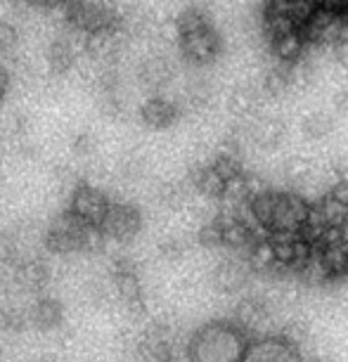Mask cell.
Here are the masks:
<instances>
[{"label": "cell", "instance_id": "obj_19", "mask_svg": "<svg viewBox=\"0 0 348 362\" xmlns=\"http://www.w3.org/2000/svg\"><path fill=\"white\" fill-rule=\"evenodd\" d=\"M199 244L207 249H221L223 247V223L221 218H214L211 223H207L199 230Z\"/></svg>", "mask_w": 348, "mask_h": 362}, {"label": "cell", "instance_id": "obj_21", "mask_svg": "<svg viewBox=\"0 0 348 362\" xmlns=\"http://www.w3.org/2000/svg\"><path fill=\"white\" fill-rule=\"evenodd\" d=\"M286 86H289V76H286L284 71L272 69V71L268 74V76H265V90L272 93V95H277V93L286 90Z\"/></svg>", "mask_w": 348, "mask_h": 362}, {"label": "cell", "instance_id": "obj_29", "mask_svg": "<svg viewBox=\"0 0 348 362\" xmlns=\"http://www.w3.org/2000/svg\"><path fill=\"white\" fill-rule=\"evenodd\" d=\"M40 8H47V10H59L66 5V0H38Z\"/></svg>", "mask_w": 348, "mask_h": 362}, {"label": "cell", "instance_id": "obj_4", "mask_svg": "<svg viewBox=\"0 0 348 362\" xmlns=\"http://www.w3.org/2000/svg\"><path fill=\"white\" fill-rule=\"evenodd\" d=\"M109 206L112 202L107 199V194L91 185H79L71 194V211L91 225H102Z\"/></svg>", "mask_w": 348, "mask_h": 362}, {"label": "cell", "instance_id": "obj_14", "mask_svg": "<svg viewBox=\"0 0 348 362\" xmlns=\"http://www.w3.org/2000/svg\"><path fill=\"white\" fill-rule=\"evenodd\" d=\"M47 277H50V272L40 261H24V263H17L15 268V279L19 286H24V289H40Z\"/></svg>", "mask_w": 348, "mask_h": 362}, {"label": "cell", "instance_id": "obj_18", "mask_svg": "<svg viewBox=\"0 0 348 362\" xmlns=\"http://www.w3.org/2000/svg\"><path fill=\"white\" fill-rule=\"evenodd\" d=\"M258 107V93L251 86L235 88V93L230 95V109L240 116H249Z\"/></svg>", "mask_w": 348, "mask_h": 362}, {"label": "cell", "instance_id": "obj_13", "mask_svg": "<svg viewBox=\"0 0 348 362\" xmlns=\"http://www.w3.org/2000/svg\"><path fill=\"white\" fill-rule=\"evenodd\" d=\"M192 182L197 187V192H202L204 197H211V199H223L225 187H228V180L218 173V168L214 163L204 168H197L192 173Z\"/></svg>", "mask_w": 348, "mask_h": 362}, {"label": "cell", "instance_id": "obj_7", "mask_svg": "<svg viewBox=\"0 0 348 362\" xmlns=\"http://www.w3.org/2000/svg\"><path fill=\"white\" fill-rule=\"evenodd\" d=\"M249 275H251L249 263L225 261L214 270V284H216L218 291L232 293V291H240L242 286L249 282Z\"/></svg>", "mask_w": 348, "mask_h": 362}, {"label": "cell", "instance_id": "obj_2", "mask_svg": "<svg viewBox=\"0 0 348 362\" xmlns=\"http://www.w3.org/2000/svg\"><path fill=\"white\" fill-rule=\"evenodd\" d=\"M180 40V52L187 62L192 64H211L218 59V54L223 50L221 36L214 29V24H207L202 29H195L190 33L178 36Z\"/></svg>", "mask_w": 348, "mask_h": 362}, {"label": "cell", "instance_id": "obj_27", "mask_svg": "<svg viewBox=\"0 0 348 362\" xmlns=\"http://www.w3.org/2000/svg\"><path fill=\"white\" fill-rule=\"evenodd\" d=\"M8 88H10V76H8V71H5V66L0 64V102L8 95Z\"/></svg>", "mask_w": 348, "mask_h": 362}, {"label": "cell", "instance_id": "obj_22", "mask_svg": "<svg viewBox=\"0 0 348 362\" xmlns=\"http://www.w3.org/2000/svg\"><path fill=\"white\" fill-rule=\"evenodd\" d=\"M159 254L161 258H166V261H178L182 256V244L178 239H166V242L159 244Z\"/></svg>", "mask_w": 348, "mask_h": 362}, {"label": "cell", "instance_id": "obj_9", "mask_svg": "<svg viewBox=\"0 0 348 362\" xmlns=\"http://www.w3.org/2000/svg\"><path fill=\"white\" fill-rule=\"evenodd\" d=\"M268 317H270L268 303H265L261 296H249L237 305L235 325H240L244 332H254L268 322Z\"/></svg>", "mask_w": 348, "mask_h": 362}, {"label": "cell", "instance_id": "obj_8", "mask_svg": "<svg viewBox=\"0 0 348 362\" xmlns=\"http://www.w3.org/2000/svg\"><path fill=\"white\" fill-rule=\"evenodd\" d=\"M83 52L81 47L74 43L71 36L52 40L47 47V66L52 74H66L71 71L79 62V54Z\"/></svg>", "mask_w": 348, "mask_h": 362}, {"label": "cell", "instance_id": "obj_20", "mask_svg": "<svg viewBox=\"0 0 348 362\" xmlns=\"http://www.w3.org/2000/svg\"><path fill=\"white\" fill-rule=\"evenodd\" d=\"M17 43H19L17 26L10 24V22H0V52H3V54L15 52Z\"/></svg>", "mask_w": 348, "mask_h": 362}, {"label": "cell", "instance_id": "obj_5", "mask_svg": "<svg viewBox=\"0 0 348 362\" xmlns=\"http://www.w3.org/2000/svg\"><path fill=\"white\" fill-rule=\"evenodd\" d=\"M242 362H303V360L296 351V344H291L284 337H277V339H263L258 344L249 346Z\"/></svg>", "mask_w": 348, "mask_h": 362}, {"label": "cell", "instance_id": "obj_25", "mask_svg": "<svg viewBox=\"0 0 348 362\" xmlns=\"http://www.w3.org/2000/svg\"><path fill=\"white\" fill-rule=\"evenodd\" d=\"M334 47H332V52H334V59H337L339 64H344V66H348V38L346 36H341V38H337L332 43Z\"/></svg>", "mask_w": 348, "mask_h": 362}, {"label": "cell", "instance_id": "obj_12", "mask_svg": "<svg viewBox=\"0 0 348 362\" xmlns=\"http://www.w3.org/2000/svg\"><path fill=\"white\" fill-rule=\"evenodd\" d=\"M286 126L279 119H261L251 128V142L261 149H275L282 145Z\"/></svg>", "mask_w": 348, "mask_h": 362}, {"label": "cell", "instance_id": "obj_15", "mask_svg": "<svg viewBox=\"0 0 348 362\" xmlns=\"http://www.w3.org/2000/svg\"><path fill=\"white\" fill-rule=\"evenodd\" d=\"M334 131V119L327 112H313L301 121V133L308 140H323Z\"/></svg>", "mask_w": 348, "mask_h": 362}, {"label": "cell", "instance_id": "obj_3", "mask_svg": "<svg viewBox=\"0 0 348 362\" xmlns=\"http://www.w3.org/2000/svg\"><path fill=\"white\" fill-rule=\"evenodd\" d=\"M100 228L105 232V237L116 239V242H128L140 232L142 216L131 204H112Z\"/></svg>", "mask_w": 348, "mask_h": 362}, {"label": "cell", "instance_id": "obj_16", "mask_svg": "<svg viewBox=\"0 0 348 362\" xmlns=\"http://www.w3.org/2000/svg\"><path fill=\"white\" fill-rule=\"evenodd\" d=\"M45 249L50 254H71V251H79V235L50 228L45 235Z\"/></svg>", "mask_w": 348, "mask_h": 362}, {"label": "cell", "instance_id": "obj_32", "mask_svg": "<svg viewBox=\"0 0 348 362\" xmlns=\"http://www.w3.org/2000/svg\"><path fill=\"white\" fill-rule=\"evenodd\" d=\"M22 5H29V8H33V5H38V0H19Z\"/></svg>", "mask_w": 348, "mask_h": 362}, {"label": "cell", "instance_id": "obj_11", "mask_svg": "<svg viewBox=\"0 0 348 362\" xmlns=\"http://www.w3.org/2000/svg\"><path fill=\"white\" fill-rule=\"evenodd\" d=\"M29 315H31V325L36 327V329L47 332V329H57V327L62 325L64 310L57 298H40L31 308Z\"/></svg>", "mask_w": 348, "mask_h": 362}, {"label": "cell", "instance_id": "obj_28", "mask_svg": "<svg viewBox=\"0 0 348 362\" xmlns=\"http://www.w3.org/2000/svg\"><path fill=\"white\" fill-rule=\"evenodd\" d=\"M334 107H337L341 114H348V90H341L337 98H334Z\"/></svg>", "mask_w": 348, "mask_h": 362}, {"label": "cell", "instance_id": "obj_23", "mask_svg": "<svg viewBox=\"0 0 348 362\" xmlns=\"http://www.w3.org/2000/svg\"><path fill=\"white\" fill-rule=\"evenodd\" d=\"M71 149H74V154H79V156H88L95 149V140H93V135L91 133H81L76 135V140L71 142Z\"/></svg>", "mask_w": 348, "mask_h": 362}, {"label": "cell", "instance_id": "obj_24", "mask_svg": "<svg viewBox=\"0 0 348 362\" xmlns=\"http://www.w3.org/2000/svg\"><path fill=\"white\" fill-rule=\"evenodd\" d=\"M159 199L161 204H166V206H178L182 202V189L178 185H166V187H161Z\"/></svg>", "mask_w": 348, "mask_h": 362}, {"label": "cell", "instance_id": "obj_30", "mask_svg": "<svg viewBox=\"0 0 348 362\" xmlns=\"http://www.w3.org/2000/svg\"><path fill=\"white\" fill-rule=\"evenodd\" d=\"M31 362H59L57 358H52V355H40V358L31 360Z\"/></svg>", "mask_w": 348, "mask_h": 362}, {"label": "cell", "instance_id": "obj_10", "mask_svg": "<svg viewBox=\"0 0 348 362\" xmlns=\"http://www.w3.org/2000/svg\"><path fill=\"white\" fill-rule=\"evenodd\" d=\"M303 33L298 29H284L272 33V50H275L277 59L282 64H294L303 54Z\"/></svg>", "mask_w": 348, "mask_h": 362}, {"label": "cell", "instance_id": "obj_1", "mask_svg": "<svg viewBox=\"0 0 348 362\" xmlns=\"http://www.w3.org/2000/svg\"><path fill=\"white\" fill-rule=\"evenodd\" d=\"M247 339L240 325H207L190 339L187 353L192 362H242Z\"/></svg>", "mask_w": 348, "mask_h": 362}, {"label": "cell", "instance_id": "obj_31", "mask_svg": "<svg viewBox=\"0 0 348 362\" xmlns=\"http://www.w3.org/2000/svg\"><path fill=\"white\" fill-rule=\"evenodd\" d=\"M306 362H330L327 358H323V355H313V358H308Z\"/></svg>", "mask_w": 348, "mask_h": 362}, {"label": "cell", "instance_id": "obj_17", "mask_svg": "<svg viewBox=\"0 0 348 362\" xmlns=\"http://www.w3.org/2000/svg\"><path fill=\"white\" fill-rule=\"evenodd\" d=\"M140 78L145 81V86H152V88H159L163 83H168L170 78V69H168V62L166 59H147L140 69Z\"/></svg>", "mask_w": 348, "mask_h": 362}, {"label": "cell", "instance_id": "obj_6", "mask_svg": "<svg viewBox=\"0 0 348 362\" xmlns=\"http://www.w3.org/2000/svg\"><path fill=\"white\" fill-rule=\"evenodd\" d=\"M180 109L175 102H170L166 98H149L140 109V119L147 128H154V131H163V128H170L178 121Z\"/></svg>", "mask_w": 348, "mask_h": 362}, {"label": "cell", "instance_id": "obj_26", "mask_svg": "<svg viewBox=\"0 0 348 362\" xmlns=\"http://www.w3.org/2000/svg\"><path fill=\"white\" fill-rule=\"evenodd\" d=\"M330 194L348 206V177H339V180L330 187Z\"/></svg>", "mask_w": 348, "mask_h": 362}]
</instances>
